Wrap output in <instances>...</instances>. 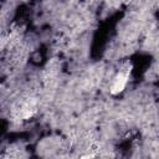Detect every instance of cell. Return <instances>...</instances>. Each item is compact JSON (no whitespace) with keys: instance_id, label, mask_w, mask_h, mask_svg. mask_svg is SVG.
<instances>
[{"instance_id":"1","label":"cell","mask_w":159,"mask_h":159,"mask_svg":"<svg viewBox=\"0 0 159 159\" xmlns=\"http://www.w3.org/2000/svg\"><path fill=\"white\" fill-rule=\"evenodd\" d=\"M128 77H129V71H123V72H119L114 78H113V82L111 84V93L112 94H118L120 93L125 86H127V82H128Z\"/></svg>"},{"instance_id":"2","label":"cell","mask_w":159,"mask_h":159,"mask_svg":"<svg viewBox=\"0 0 159 159\" xmlns=\"http://www.w3.org/2000/svg\"><path fill=\"white\" fill-rule=\"evenodd\" d=\"M158 6H159V5H158Z\"/></svg>"}]
</instances>
